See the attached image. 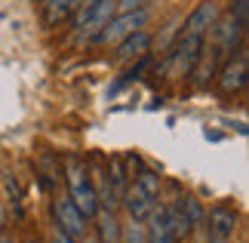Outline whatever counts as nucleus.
Here are the masks:
<instances>
[{"instance_id":"24","label":"nucleus","mask_w":249,"mask_h":243,"mask_svg":"<svg viewBox=\"0 0 249 243\" xmlns=\"http://www.w3.org/2000/svg\"><path fill=\"white\" fill-rule=\"evenodd\" d=\"M209 243H225V240H222V237H215V240H209Z\"/></svg>"},{"instance_id":"20","label":"nucleus","mask_w":249,"mask_h":243,"mask_svg":"<svg viewBox=\"0 0 249 243\" xmlns=\"http://www.w3.org/2000/svg\"><path fill=\"white\" fill-rule=\"evenodd\" d=\"M228 16H231L234 22L246 31V28H249V0H231V6H228Z\"/></svg>"},{"instance_id":"23","label":"nucleus","mask_w":249,"mask_h":243,"mask_svg":"<svg viewBox=\"0 0 249 243\" xmlns=\"http://www.w3.org/2000/svg\"><path fill=\"white\" fill-rule=\"evenodd\" d=\"M0 228H3V206H0Z\"/></svg>"},{"instance_id":"22","label":"nucleus","mask_w":249,"mask_h":243,"mask_svg":"<svg viewBox=\"0 0 249 243\" xmlns=\"http://www.w3.org/2000/svg\"><path fill=\"white\" fill-rule=\"evenodd\" d=\"M0 243H16V240L13 237H0Z\"/></svg>"},{"instance_id":"1","label":"nucleus","mask_w":249,"mask_h":243,"mask_svg":"<svg viewBox=\"0 0 249 243\" xmlns=\"http://www.w3.org/2000/svg\"><path fill=\"white\" fill-rule=\"evenodd\" d=\"M157 197H160V176L151 169H142V172H136L132 185L123 194V206H126L129 219L145 222L157 209Z\"/></svg>"},{"instance_id":"15","label":"nucleus","mask_w":249,"mask_h":243,"mask_svg":"<svg viewBox=\"0 0 249 243\" xmlns=\"http://www.w3.org/2000/svg\"><path fill=\"white\" fill-rule=\"evenodd\" d=\"M46 22L55 25V22H62L65 16H71L74 9H77V0H46Z\"/></svg>"},{"instance_id":"16","label":"nucleus","mask_w":249,"mask_h":243,"mask_svg":"<svg viewBox=\"0 0 249 243\" xmlns=\"http://www.w3.org/2000/svg\"><path fill=\"white\" fill-rule=\"evenodd\" d=\"M108 185L114 191V197L123 203V194H126V169H123V160L114 157L111 160V176H108Z\"/></svg>"},{"instance_id":"2","label":"nucleus","mask_w":249,"mask_h":243,"mask_svg":"<svg viewBox=\"0 0 249 243\" xmlns=\"http://www.w3.org/2000/svg\"><path fill=\"white\" fill-rule=\"evenodd\" d=\"M68 200L77 206V212L83 219H92L95 212H99V200H95V185L89 179V172L80 160H68Z\"/></svg>"},{"instance_id":"19","label":"nucleus","mask_w":249,"mask_h":243,"mask_svg":"<svg viewBox=\"0 0 249 243\" xmlns=\"http://www.w3.org/2000/svg\"><path fill=\"white\" fill-rule=\"evenodd\" d=\"M120 243H145V225L129 219L126 228H120Z\"/></svg>"},{"instance_id":"9","label":"nucleus","mask_w":249,"mask_h":243,"mask_svg":"<svg viewBox=\"0 0 249 243\" xmlns=\"http://www.w3.org/2000/svg\"><path fill=\"white\" fill-rule=\"evenodd\" d=\"M218 19V6L213 0H203V3H197V9L185 19V28H181V37H191V34H206V28H213Z\"/></svg>"},{"instance_id":"6","label":"nucleus","mask_w":249,"mask_h":243,"mask_svg":"<svg viewBox=\"0 0 249 243\" xmlns=\"http://www.w3.org/2000/svg\"><path fill=\"white\" fill-rule=\"evenodd\" d=\"M206 50V40L200 34H191V37H181L176 43V50L169 53V62H178V71L181 74H191L194 68L200 65V56Z\"/></svg>"},{"instance_id":"3","label":"nucleus","mask_w":249,"mask_h":243,"mask_svg":"<svg viewBox=\"0 0 249 243\" xmlns=\"http://www.w3.org/2000/svg\"><path fill=\"white\" fill-rule=\"evenodd\" d=\"M148 25V9H129V13H114L105 28L92 37V43H120L123 37H129L132 31H142Z\"/></svg>"},{"instance_id":"7","label":"nucleus","mask_w":249,"mask_h":243,"mask_svg":"<svg viewBox=\"0 0 249 243\" xmlns=\"http://www.w3.org/2000/svg\"><path fill=\"white\" fill-rule=\"evenodd\" d=\"M246 77H249V56L240 46V50H237V59L231 56L228 65L222 68V74H218V86H222L225 93H240L246 86Z\"/></svg>"},{"instance_id":"18","label":"nucleus","mask_w":249,"mask_h":243,"mask_svg":"<svg viewBox=\"0 0 249 243\" xmlns=\"http://www.w3.org/2000/svg\"><path fill=\"white\" fill-rule=\"evenodd\" d=\"M178 203H181V209H185V216H188V222H191V228H200V225H203L206 212H203V206H200L194 197H178Z\"/></svg>"},{"instance_id":"21","label":"nucleus","mask_w":249,"mask_h":243,"mask_svg":"<svg viewBox=\"0 0 249 243\" xmlns=\"http://www.w3.org/2000/svg\"><path fill=\"white\" fill-rule=\"evenodd\" d=\"M148 0H117V13H129V9H145Z\"/></svg>"},{"instance_id":"13","label":"nucleus","mask_w":249,"mask_h":243,"mask_svg":"<svg viewBox=\"0 0 249 243\" xmlns=\"http://www.w3.org/2000/svg\"><path fill=\"white\" fill-rule=\"evenodd\" d=\"M145 222H148V228H145V243H176V237H172L169 228H166L163 209H154Z\"/></svg>"},{"instance_id":"17","label":"nucleus","mask_w":249,"mask_h":243,"mask_svg":"<svg viewBox=\"0 0 249 243\" xmlns=\"http://www.w3.org/2000/svg\"><path fill=\"white\" fill-rule=\"evenodd\" d=\"M148 65H151V56H148V53H145V56H139V62H136V68H129V71L123 74L120 80H117V83H114L111 90H108V95H117V93L123 90V86H129L132 80H139V77L145 74V68H148Z\"/></svg>"},{"instance_id":"5","label":"nucleus","mask_w":249,"mask_h":243,"mask_svg":"<svg viewBox=\"0 0 249 243\" xmlns=\"http://www.w3.org/2000/svg\"><path fill=\"white\" fill-rule=\"evenodd\" d=\"M53 216H55V225H59L62 234H68L71 240H80V237H83V231H86L83 222H86V219L77 212V206H74L68 197L53 200Z\"/></svg>"},{"instance_id":"14","label":"nucleus","mask_w":249,"mask_h":243,"mask_svg":"<svg viewBox=\"0 0 249 243\" xmlns=\"http://www.w3.org/2000/svg\"><path fill=\"white\" fill-rule=\"evenodd\" d=\"M95 228H99V240L102 243H120V222L111 209H99L95 212Z\"/></svg>"},{"instance_id":"12","label":"nucleus","mask_w":249,"mask_h":243,"mask_svg":"<svg viewBox=\"0 0 249 243\" xmlns=\"http://www.w3.org/2000/svg\"><path fill=\"white\" fill-rule=\"evenodd\" d=\"M209 225H213V234L215 237L228 240V237L234 234V228H237V212L228 209V206H215L213 212H209Z\"/></svg>"},{"instance_id":"8","label":"nucleus","mask_w":249,"mask_h":243,"mask_svg":"<svg viewBox=\"0 0 249 243\" xmlns=\"http://www.w3.org/2000/svg\"><path fill=\"white\" fill-rule=\"evenodd\" d=\"M215 50H218V56H234V50H240V40H243V28L240 25H237L234 22V19L231 16H228L225 19V22H218V19H215Z\"/></svg>"},{"instance_id":"11","label":"nucleus","mask_w":249,"mask_h":243,"mask_svg":"<svg viewBox=\"0 0 249 243\" xmlns=\"http://www.w3.org/2000/svg\"><path fill=\"white\" fill-rule=\"evenodd\" d=\"M151 46V34L142 28V31H132L129 37H123L120 46H117V59L126 62V59H136V56H145Z\"/></svg>"},{"instance_id":"10","label":"nucleus","mask_w":249,"mask_h":243,"mask_svg":"<svg viewBox=\"0 0 249 243\" xmlns=\"http://www.w3.org/2000/svg\"><path fill=\"white\" fill-rule=\"evenodd\" d=\"M163 219H166V228H169V234L176 237V243H178V240H185L191 231H194L178 200H176V203H169V206H163Z\"/></svg>"},{"instance_id":"4","label":"nucleus","mask_w":249,"mask_h":243,"mask_svg":"<svg viewBox=\"0 0 249 243\" xmlns=\"http://www.w3.org/2000/svg\"><path fill=\"white\" fill-rule=\"evenodd\" d=\"M114 13H117V0H95L92 6L77 9V16H74V34L80 40H92Z\"/></svg>"},{"instance_id":"25","label":"nucleus","mask_w":249,"mask_h":243,"mask_svg":"<svg viewBox=\"0 0 249 243\" xmlns=\"http://www.w3.org/2000/svg\"><path fill=\"white\" fill-rule=\"evenodd\" d=\"M28 243H34V240H28Z\"/></svg>"}]
</instances>
